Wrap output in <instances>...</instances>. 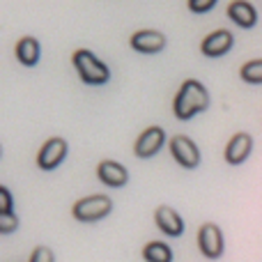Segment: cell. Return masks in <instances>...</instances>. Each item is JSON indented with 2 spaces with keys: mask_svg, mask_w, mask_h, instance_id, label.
<instances>
[{
  "mask_svg": "<svg viewBox=\"0 0 262 262\" xmlns=\"http://www.w3.org/2000/svg\"><path fill=\"white\" fill-rule=\"evenodd\" d=\"M198 246L200 253L209 260H219L223 255L226 242H223V232L216 223H203L198 228Z\"/></svg>",
  "mask_w": 262,
  "mask_h": 262,
  "instance_id": "4",
  "label": "cell"
},
{
  "mask_svg": "<svg viewBox=\"0 0 262 262\" xmlns=\"http://www.w3.org/2000/svg\"><path fill=\"white\" fill-rule=\"evenodd\" d=\"M145 262H172V249L163 242H149L143 249Z\"/></svg>",
  "mask_w": 262,
  "mask_h": 262,
  "instance_id": "15",
  "label": "cell"
},
{
  "mask_svg": "<svg viewBox=\"0 0 262 262\" xmlns=\"http://www.w3.org/2000/svg\"><path fill=\"white\" fill-rule=\"evenodd\" d=\"M163 143H166V131L161 127H147L136 140L134 152L138 159H152L163 147Z\"/></svg>",
  "mask_w": 262,
  "mask_h": 262,
  "instance_id": "7",
  "label": "cell"
},
{
  "mask_svg": "<svg viewBox=\"0 0 262 262\" xmlns=\"http://www.w3.org/2000/svg\"><path fill=\"white\" fill-rule=\"evenodd\" d=\"M72 60H74V67H76L83 83H88V85H104V83H108V78H111L108 67H106L92 51L78 49Z\"/></svg>",
  "mask_w": 262,
  "mask_h": 262,
  "instance_id": "2",
  "label": "cell"
},
{
  "mask_svg": "<svg viewBox=\"0 0 262 262\" xmlns=\"http://www.w3.org/2000/svg\"><path fill=\"white\" fill-rule=\"evenodd\" d=\"M30 262H55V255L49 246H37L30 255Z\"/></svg>",
  "mask_w": 262,
  "mask_h": 262,
  "instance_id": "18",
  "label": "cell"
},
{
  "mask_svg": "<svg viewBox=\"0 0 262 262\" xmlns=\"http://www.w3.org/2000/svg\"><path fill=\"white\" fill-rule=\"evenodd\" d=\"M0 214H12V193L7 186H0Z\"/></svg>",
  "mask_w": 262,
  "mask_h": 262,
  "instance_id": "20",
  "label": "cell"
},
{
  "mask_svg": "<svg viewBox=\"0 0 262 262\" xmlns=\"http://www.w3.org/2000/svg\"><path fill=\"white\" fill-rule=\"evenodd\" d=\"M97 177H99L101 184L111 186V189H120V186H124L129 182L127 168L118 161H111V159H106V161H101L97 166Z\"/></svg>",
  "mask_w": 262,
  "mask_h": 262,
  "instance_id": "10",
  "label": "cell"
},
{
  "mask_svg": "<svg viewBox=\"0 0 262 262\" xmlns=\"http://www.w3.org/2000/svg\"><path fill=\"white\" fill-rule=\"evenodd\" d=\"M18 230V216L16 214H0V232L3 235H12Z\"/></svg>",
  "mask_w": 262,
  "mask_h": 262,
  "instance_id": "17",
  "label": "cell"
},
{
  "mask_svg": "<svg viewBox=\"0 0 262 262\" xmlns=\"http://www.w3.org/2000/svg\"><path fill=\"white\" fill-rule=\"evenodd\" d=\"M251 149H253V138H251V134L239 131V134H235L230 138V143H228L226 161L230 163V166H239V163H244L246 159H249Z\"/></svg>",
  "mask_w": 262,
  "mask_h": 262,
  "instance_id": "12",
  "label": "cell"
},
{
  "mask_svg": "<svg viewBox=\"0 0 262 262\" xmlns=\"http://www.w3.org/2000/svg\"><path fill=\"white\" fill-rule=\"evenodd\" d=\"M170 154L182 168H198L200 163V149L189 136H172L170 138Z\"/></svg>",
  "mask_w": 262,
  "mask_h": 262,
  "instance_id": "5",
  "label": "cell"
},
{
  "mask_svg": "<svg viewBox=\"0 0 262 262\" xmlns=\"http://www.w3.org/2000/svg\"><path fill=\"white\" fill-rule=\"evenodd\" d=\"M242 81L251 83V85H262V58L260 60H249L239 72Z\"/></svg>",
  "mask_w": 262,
  "mask_h": 262,
  "instance_id": "16",
  "label": "cell"
},
{
  "mask_svg": "<svg viewBox=\"0 0 262 262\" xmlns=\"http://www.w3.org/2000/svg\"><path fill=\"white\" fill-rule=\"evenodd\" d=\"M154 221H157L159 230L166 232L168 237H180L182 232H184V219H182V214H177V209L168 207V205L157 207Z\"/></svg>",
  "mask_w": 262,
  "mask_h": 262,
  "instance_id": "11",
  "label": "cell"
},
{
  "mask_svg": "<svg viewBox=\"0 0 262 262\" xmlns=\"http://www.w3.org/2000/svg\"><path fill=\"white\" fill-rule=\"evenodd\" d=\"M64 157H67V140L49 138L41 145L39 152H37V166L41 170H53V168H58L64 161Z\"/></svg>",
  "mask_w": 262,
  "mask_h": 262,
  "instance_id": "6",
  "label": "cell"
},
{
  "mask_svg": "<svg viewBox=\"0 0 262 262\" xmlns=\"http://www.w3.org/2000/svg\"><path fill=\"white\" fill-rule=\"evenodd\" d=\"M209 108V92L207 88L203 85L195 78H189V81L182 83V88L177 90L175 101H172V113H175L177 120L182 122H189L191 118H195L198 113Z\"/></svg>",
  "mask_w": 262,
  "mask_h": 262,
  "instance_id": "1",
  "label": "cell"
},
{
  "mask_svg": "<svg viewBox=\"0 0 262 262\" xmlns=\"http://www.w3.org/2000/svg\"><path fill=\"white\" fill-rule=\"evenodd\" d=\"M228 16H230V21L235 23V26L246 28V30L258 23V12H255V7L251 3H246V0H235V3L228 5Z\"/></svg>",
  "mask_w": 262,
  "mask_h": 262,
  "instance_id": "13",
  "label": "cell"
},
{
  "mask_svg": "<svg viewBox=\"0 0 262 262\" xmlns=\"http://www.w3.org/2000/svg\"><path fill=\"white\" fill-rule=\"evenodd\" d=\"M232 44H235L232 32L221 28V30H214L212 35L205 37L203 44H200V51H203V55H207V58H221V55H226L228 51L232 49Z\"/></svg>",
  "mask_w": 262,
  "mask_h": 262,
  "instance_id": "9",
  "label": "cell"
},
{
  "mask_svg": "<svg viewBox=\"0 0 262 262\" xmlns=\"http://www.w3.org/2000/svg\"><path fill=\"white\" fill-rule=\"evenodd\" d=\"M111 212H113V200L101 193L85 195V198H81L78 203H74V207H72L74 219L81 223L101 221V219H106Z\"/></svg>",
  "mask_w": 262,
  "mask_h": 262,
  "instance_id": "3",
  "label": "cell"
},
{
  "mask_svg": "<svg viewBox=\"0 0 262 262\" xmlns=\"http://www.w3.org/2000/svg\"><path fill=\"white\" fill-rule=\"evenodd\" d=\"M214 5H216V0H191L189 9L195 14H205V12H209V9H214Z\"/></svg>",
  "mask_w": 262,
  "mask_h": 262,
  "instance_id": "19",
  "label": "cell"
},
{
  "mask_svg": "<svg viewBox=\"0 0 262 262\" xmlns=\"http://www.w3.org/2000/svg\"><path fill=\"white\" fill-rule=\"evenodd\" d=\"M131 49L138 53H159L166 49V35L159 30H138L131 35Z\"/></svg>",
  "mask_w": 262,
  "mask_h": 262,
  "instance_id": "8",
  "label": "cell"
},
{
  "mask_svg": "<svg viewBox=\"0 0 262 262\" xmlns=\"http://www.w3.org/2000/svg\"><path fill=\"white\" fill-rule=\"evenodd\" d=\"M39 55H41V49L35 37H23V39H18L16 58L23 67H35V64L39 62Z\"/></svg>",
  "mask_w": 262,
  "mask_h": 262,
  "instance_id": "14",
  "label": "cell"
}]
</instances>
